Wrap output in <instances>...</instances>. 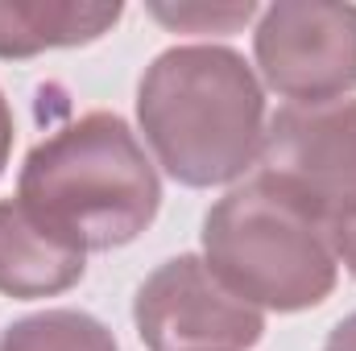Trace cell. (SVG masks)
Segmentation results:
<instances>
[{
    "label": "cell",
    "instance_id": "cell-8",
    "mask_svg": "<svg viewBox=\"0 0 356 351\" xmlns=\"http://www.w3.org/2000/svg\"><path fill=\"white\" fill-rule=\"evenodd\" d=\"M124 4L88 0H0V58H33L46 50H71L99 42Z\"/></svg>",
    "mask_w": 356,
    "mask_h": 351
},
{
    "label": "cell",
    "instance_id": "cell-7",
    "mask_svg": "<svg viewBox=\"0 0 356 351\" xmlns=\"http://www.w3.org/2000/svg\"><path fill=\"white\" fill-rule=\"evenodd\" d=\"M88 252L38 219L21 198L0 203V293L17 302L54 298L79 285Z\"/></svg>",
    "mask_w": 356,
    "mask_h": 351
},
{
    "label": "cell",
    "instance_id": "cell-6",
    "mask_svg": "<svg viewBox=\"0 0 356 351\" xmlns=\"http://www.w3.org/2000/svg\"><path fill=\"white\" fill-rule=\"evenodd\" d=\"M257 166L323 211L356 198V95L282 103L266 120Z\"/></svg>",
    "mask_w": 356,
    "mask_h": 351
},
{
    "label": "cell",
    "instance_id": "cell-11",
    "mask_svg": "<svg viewBox=\"0 0 356 351\" xmlns=\"http://www.w3.org/2000/svg\"><path fill=\"white\" fill-rule=\"evenodd\" d=\"M327 228H332V248H336V261H340L356 277V198L340 203V207L327 215Z\"/></svg>",
    "mask_w": 356,
    "mask_h": 351
},
{
    "label": "cell",
    "instance_id": "cell-2",
    "mask_svg": "<svg viewBox=\"0 0 356 351\" xmlns=\"http://www.w3.org/2000/svg\"><path fill=\"white\" fill-rule=\"evenodd\" d=\"M17 198L83 252H112L158 219L162 178L124 116L88 112L25 153Z\"/></svg>",
    "mask_w": 356,
    "mask_h": 351
},
{
    "label": "cell",
    "instance_id": "cell-12",
    "mask_svg": "<svg viewBox=\"0 0 356 351\" xmlns=\"http://www.w3.org/2000/svg\"><path fill=\"white\" fill-rule=\"evenodd\" d=\"M323 351H356V314L340 318V323L332 327V335H327Z\"/></svg>",
    "mask_w": 356,
    "mask_h": 351
},
{
    "label": "cell",
    "instance_id": "cell-13",
    "mask_svg": "<svg viewBox=\"0 0 356 351\" xmlns=\"http://www.w3.org/2000/svg\"><path fill=\"white\" fill-rule=\"evenodd\" d=\"M8 153H13V108H8V99L0 91V174L8 166Z\"/></svg>",
    "mask_w": 356,
    "mask_h": 351
},
{
    "label": "cell",
    "instance_id": "cell-10",
    "mask_svg": "<svg viewBox=\"0 0 356 351\" xmlns=\"http://www.w3.org/2000/svg\"><path fill=\"white\" fill-rule=\"evenodd\" d=\"M257 12L261 8L253 0H245V4H199V0H191V4H149V17L162 21L175 33H232V29L249 25Z\"/></svg>",
    "mask_w": 356,
    "mask_h": 351
},
{
    "label": "cell",
    "instance_id": "cell-3",
    "mask_svg": "<svg viewBox=\"0 0 356 351\" xmlns=\"http://www.w3.org/2000/svg\"><path fill=\"white\" fill-rule=\"evenodd\" d=\"M327 215L319 203L257 170L207 211L203 261L257 310H315L340 277Z\"/></svg>",
    "mask_w": 356,
    "mask_h": 351
},
{
    "label": "cell",
    "instance_id": "cell-4",
    "mask_svg": "<svg viewBox=\"0 0 356 351\" xmlns=\"http://www.w3.org/2000/svg\"><path fill=\"white\" fill-rule=\"evenodd\" d=\"M253 58L269 91L290 103H327L356 91V4L277 0L257 12Z\"/></svg>",
    "mask_w": 356,
    "mask_h": 351
},
{
    "label": "cell",
    "instance_id": "cell-1",
    "mask_svg": "<svg viewBox=\"0 0 356 351\" xmlns=\"http://www.w3.org/2000/svg\"><path fill=\"white\" fill-rule=\"evenodd\" d=\"M266 87L232 46H170L137 83V124L166 174L207 190L245 178L266 141Z\"/></svg>",
    "mask_w": 356,
    "mask_h": 351
},
{
    "label": "cell",
    "instance_id": "cell-5",
    "mask_svg": "<svg viewBox=\"0 0 356 351\" xmlns=\"http://www.w3.org/2000/svg\"><path fill=\"white\" fill-rule=\"evenodd\" d=\"M133 323L149 351H249L266 335V314L195 252L170 257L141 281Z\"/></svg>",
    "mask_w": 356,
    "mask_h": 351
},
{
    "label": "cell",
    "instance_id": "cell-9",
    "mask_svg": "<svg viewBox=\"0 0 356 351\" xmlns=\"http://www.w3.org/2000/svg\"><path fill=\"white\" fill-rule=\"evenodd\" d=\"M0 351H120L116 335L83 310H42L17 318L4 335Z\"/></svg>",
    "mask_w": 356,
    "mask_h": 351
}]
</instances>
